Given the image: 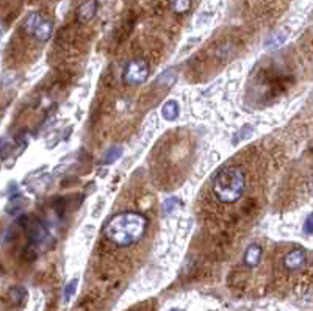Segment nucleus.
Here are the masks:
<instances>
[{
    "label": "nucleus",
    "instance_id": "obj_1",
    "mask_svg": "<svg viewBox=\"0 0 313 311\" xmlns=\"http://www.w3.org/2000/svg\"><path fill=\"white\" fill-rule=\"evenodd\" d=\"M147 218L137 211L119 213L103 227L105 238L118 247H130L143 239L147 230Z\"/></svg>",
    "mask_w": 313,
    "mask_h": 311
},
{
    "label": "nucleus",
    "instance_id": "obj_2",
    "mask_svg": "<svg viewBox=\"0 0 313 311\" xmlns=\"http://www.w3.org/2000/svg\"><path fill=\"white\" fill-rule=\"evenodd\" d=\"M246 191V177L238 166H226L213 180V194L221 204H235Z\"/></svg>",
    "mask_w": 313,
    "mask_h": 311
},
{
    "label": "nucleus",
    "instance_id": "obj_3",
    "mask_svg": "<svg viewBox=\"0 0 313 311\" xmlns=\"http://www.w3.org/2000/svg\"><path fill=\"white\" fill-rule=\"evenodd\" d=\"M24 29L27 33L32 35L35 39H38L39 43H47L53 32V24L43 15H39V13H32V15L27 18Z\"/></svg>",
    "mask_w": 313,
    "mask_h": 311
},
{
    "label": "nucleus",
    "instance_id": "obj_4",
    "mask_svg": "<svg viewBox=\"0 0 313 311\" xmlns=\"http://www.w3.org/2000/svg\"><path fill=\"white\" fill-rule=\"evenodd\" d=\"M149 64L143 58H135L132 60L124 69V82L129 86H140L143 85L147 77H149Z\"/></svg>",
    "mask_w": 313,
    "mask_h": 311
},
{
    "label": "nucleus",
    "instance_id": "obj_5",
    "mask_svg": "<svg viewBox=\"0 0 313 311\" xmlns=\"http://www.w3.org/2000/svg\"><path fill=\"white\" fill-rule=\"evenodd\" d=\"M49 238V232L46 225L35 219L29 225V247L25 249V258L33 260L36 256V250L41 244H44V241Z\"/></svg>",
    "mask_w": 313,
    "mask_h": 311
},
{
    "label": "nucleus",
    "instance_id": "obj_6",
    "mask_svg": "<svg viewBox=\"0 0 313 311\" xmlns=\"http://www.w3.org/2000/svg\"><path fill=\"white\" fill-rule=\"evenodd\" d=\"M305 261H307V252L304 249H296L285 255L283 266L288 270H297L305 266Z\"/></svg>",
    "mask_w": 313,
    "mask_h": 311
},
{
    "label": "nucleus",
    "instance_id": "obj_7",
    "mask_svg": "<svg viewBox=\"0 0 313 311\" xmlns=\"http://www.w3.org/2000/svg\"><path fill=\"white\" fill-rule=\"evenodd\" d=\"M262 255H263V249L260 244H257V242H252V244L246 249L244 252V264L248 267H255L258 266L262 260Z\"/></svg>",
    "mask_w": 313,
    "mask_h": 311
},
{
    "label": "nucleus",
    "instance_id": "obj_8",
    "mask_svg": "<svg viewBox=\"0 0 313 311\" xmlns=\"http://www.w3.org/2000/svg\"><path fill=\"white\" fill-rule=\"evenodd\" d=\"M96 2H85V4H81L80 5V8H78V11H77V19H78V22H81V24H85V22H89L92 18H94V15H96Z\"/></svg>",
    "mask_w": 313,
    "mask_h": 311
},
{
    "label": "nucleus",
    "instance_id": "obj_9",
    "mask_svg": "<svg viewBox=\"0 0 313 311\" xmlns=\"http://www.w3.org/2000/svg\"><path fill=\"white\" fill-rule=\"evenodd\" d=\"M161 114L166 120H174L177 116H179V103H177L175 100H169L168 103L163 105Z\"/></svg>",
    "mask_w": 313,
    "mask_h": 311
},
{
    "label": "nucleus",
    "instance_id": "obj_10",
    "mask_svg": "<svg viewBox=\"0 0 313 311\" xmlns=\"http://www.w3.org/2000/svg\"><path fill=\"white\" fill-rule=\"evenodd\" d=\"M122 155V147L121 145H116V147H112L108 148L105 152V157H103V165H113L115 161H118Z\"/></svg>",
    "mask_w": 313,
    "mask_h": 311
},
{
    "label": "nucleus",
    "instance_id": "obj_11",
    "mask_svg": "<svg viewBox=\"0 0 313 311\" xmlns=\"http://www.w3.org/2000/svg\"><path fill=\"white\" fill-rule=\"evenodd\" d=\"M191 8V0H171V10L177 15H183Z\"/></svg>",
    "mask_w": 313,
    "mask_h": 311
},
{
    "label": "nucleus",
    "instance_id": "obj_12",
    "mask_svg": "<svg viewBox=\"0 0 313 311\" xmlns=\"http://www.w3.org/2000/svg\"><path fill=\"white\" fill-rule=\"evenodd\" d=\"M27 297V291L21 286L10 289V300L13 302V305H21Z\"/></svg>",
    "mask_w": 313,
    "mask_h": 311
},
{
    "label": "nucleus",
    "instance_id": "obj_13",
    "mask_svg": "<svg viewBox=\"0 0 313 311\" xmlns=\"http://www.w3.org/2000/svg\"><path fill=\"white\" fill-rule=\"evenodd\" d=\"M77 285H78V280L74 278V280H71V281L64 286V291H63V303H67V302L71 300V297L74 295V292H75V289H77Z\"/></svg>",
    "mask_w": 313,
    "mask_h": 311
},
{
    "label": "nucleus",
    "instance_id": "obj_14",
    "mask_svg": "<svg viewBox=\"0 0 313 311\" xmlns=\"http://www.w3.org/2000/svg\"><path fill=\"white\" fill-rule=\"evenodd\" d=\"M22 208H24V199H22V197H15V199H11L10 205L7 207V211L11 213V214H16V213H19Z\"/></svg>",
    "mask_w": 313,
    "mask_h": 311
},
{
    "label": "nucleus",
    "instance_id": "obj_15",
    "mask_svg": "<svg viewBox=\"0 0 313 311\" xmlns=\"http://www.w3.org/2000/svg\"><path fill=\"white\" fill-rule=\"evenodd\" d=\"M177 207H179V199L171 197V199L165 200V204H163V211H165V214H171Z\"/></svg>",
    "mask_w": 313,
    "mask_h": 311
},
{
    "label": "nucleus",
    "instance_id": "obj_16",
    "mask_svg": "<svg viewBox=\"0 0 313 311\" xmlns=\"http://www.w3.org/2000/svg\"><path fill=\"white\" fill-rule=\"evenodd\" d=\"M285 43V36L283 35H277V36H273V38H271L269 39V41L266 43V46L268 47H279L280 44H283Z\"/></svg>",
    "mask_w": 313,
    "mask_h": 311
},
{
    "label": "nucleus",
    "instance_id": "obj_17",
    "mask_svg": "<svg viewBox=\"0 0 313 311\" xmlns=\"http://www.w3.org/2000/svg\"><path fill=\"white\" fill-rule=\"evenodd\" d=\"M8 153H10V145H8L5 141H2V142H0V157H2V158H7Z\"/></svg>",
    "mask_w": 313,
    "mask_h": 311
},
{
    "label": "nucleus",
    "instance_id": "obj_18",
    "mask_svg": "<svg viewBox=\"0 0 313 311\" xmlns=\"http://www.w3.org/2000/svg\"><path fill=\"white\" fill-rule=\"evenodd\" d=\"M304 232L307 235H311V216H307L305 224H304Z\"/></svg>",
    "mask_w": 313,
    "mask_h": 311
},
{
    "label": "nucleus",
    "instance_id": "obj_19",
    "mask_svg": "<svg viewBox=\"0 0 313 311\" xmlns=\"http://www.w3.org/2000/svg\"><path fill=\"white\" fill-rule=\"evenodd\" d=\"M169 311H179V309H175V308H174V309H169Z\"/></svg>",
    "mask_w": 313,
    "mask_h": 311
},
{
    "label": "nucleus",
    "instance_id": "obj_20",
    "mask_svg": "<svg viewBox=\"0 0 313 311\" xmlns=\"http://www.w3.org/2000/svg\"><path fill=\"white\" fill-rule=\"evenodd\" d=\"M0 36H2V29H0Z\"/></svg>",
    "mask_w": 313,
    "mask_h": 311
}]
</instances>
